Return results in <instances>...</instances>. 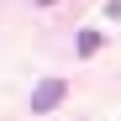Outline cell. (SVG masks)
Listing matches in <instances>:
<instances>
[{"mask_svg":"<svg viewBox=\"0 0 121 121\" xmlns=\"http://www.w3.org/2000/svg\"><path fill=\"white\" fill-rule=\"evenodd\" d=\"M63 95H69V84H63V79H42V84L32 90V111L42 116V111H53V105H58Z\"/></svg>","mask_w":121,"mask_h":121,"instance_id":"obj_1","label":"cell"},{"mask_svg":"<svg viewBox=\"0 0 121 121\" xmlns=\"http://www.w3.org/2000/svg\"><path fill=\"white\" fill-rule=\"evenodd\" d=\"M79 53H84V58L100 53V32H79Z\"/></svg>","mask_w":121,"mask_h":121,"instance_id":"obj_2","label":"cell"}]
</instances>
